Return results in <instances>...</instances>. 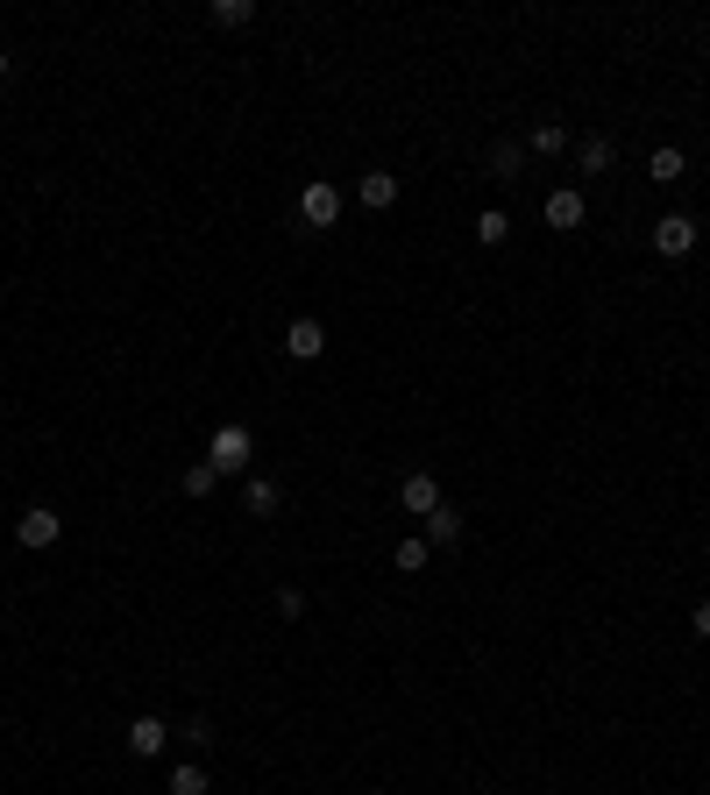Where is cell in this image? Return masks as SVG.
Instances as JSON below:
<instances>
[{
	"instance_id": "11",
	"label": "cell",
	"mask_w": 710,
	"mask_h": 795,
	"mask_svg": "<svg viewBox=\"0 0 710 795\" xmlns=\"http://www.w3.org/2000/svg\"><path fill=\"white\" fill-rule=\"evenodd\" d=\"M455 540H462V512H448V504L427 512V547H455Z\"/></svg>"
},
{
	"instance_id": "1",
	"label": "cell",
	"mask_w": 710,
	"mask_h": 795,
	"mask_svg": "<svg viewBox=\"0 0 710 795\" xmlns=\"http://www.w3.org/2000/svg\"><path fill=\"white\" fill-rule=\"evenodd\" d=\"M249 455H256L249 427H221L214 447H206V469H214V476H241V469H249Z\"/></svg>"
},
{
	"instance_id": "13",
	"label": "cell",
	"mask_w": 710,
	"mask_h": 795,
	"mask_svg": "<svg viewBox=\"0 0 710 795\" xmlns=\"http://www.w3.org/2000/svg\"><path fill=\"white\" fill-rule=\"evenodd\" d=\"M214 22L221 29H249L256 22V0H214Z\"/></svg>"
},
{
	"instance_id": "16",
	"label": "cell",
	"mask_w": 710,
	"mask_h": 795,
	"mask_svg": "<svg viewBox=\"0 0 710 795\" xmlns=\"http://www.w3.org/2000/svg\"><path fill=\"white\" fill-rule=\"evenodd\" d=\"M427 554H433V547H427V540H398V554H391V561H398V568H405V576H413V568H427Z\"/></svg>"
},
{
	"instance_id": "4",
	"label": "cell",
	"mask_w": 710,
	"mask_h": 795,
	"mask_svg": "<svg viewBox=\"0 0 710 795\" xmlns=\"http://www.w3.org/2000/svg\"><path fill=\"white\" fill-rule=\"evenodd\" d=\"M654 249L661 257H689V249H697V214H668L654 228Z\"/></svg>"
},
{
	"instance_id": "2",
	"label": "cell",
	"mask_w": 710,
	"mask_h": 795,
	"mask_svg": "<svg viewBox=\"0 0 710 795\" xmlns=\"http://www.w3.org/2000/svg\"><path fill=\"white\" fill-rule=\"evenodd\" d=\"M298 220H306V228H335V220H341V185L313 178V185L298 192Z\"/></svg>"
},
{
	"instance_id": "20",
	"label": "cell",
	"mask_w": 710,
	"mask_h": 795,
	"mask_svg": "<svg viewBox=\"0 0 710 795\" xmlns=\"http://www.w3.org/2000/svg\"><path fill=\"white\" fill-rule=\"evenodd\" d=\"M171 795H206V774L200 768H178L171 774Z\"/></svg>"
},
{
	"instance_id": "6",
	"label": "cell",
	"mask_w": 710,
	"mask_h": 795,
	"mask_svg": "<svg viewBox=\"0 0 710 795\" xmlns=\"http://www.w3.org/2000/svg\"><path fill=\"white\" fill-rule=\"evenodd\" d=\"M398 504H405V512H419V519L441 512V484H433L427 469H413V476H405V490H398Z\"/></svg>"
},
{
	"instance_id": "14",
	"label": "cell",
	"mask_w": 710,
	"mask_h": 795,
	"mask_svg": "<svg viewBox=\"0 0 710 795\" xmlns=\"http://www.w3.org/2000/svg\"><path fill=\"white\" fill-rule=\"evenodd\" d=\"M562 149H568V128L562 122H540L533 128V157H562Z\"/></svg>"
},
{
	"instance_id": "18",
	"label": "cell",
	"mask_w": 710,
	"mask_h": 795,
	"mask_svg": "<svg viewBox=\"0 0 710 795\" xmlns=\"http://www.w3.org/2000/svg\"><path fill=\"white\" fill-rule=\"evenodd\" d=\"M214 484H221V476L206 469V462H192V469H185V498H214Z\"/></svg>"
},
{
	"instance_id": "22",
	"label": "cell",
	"mask_w": 710,
	"mask_h": 795,
	"mask_svg": "<svg viewBox=\"0 0 710 795\" xmlns=\"http://www.w3.org/2000/svg\"><path fill=\"white\" fill-rule=\"evenodd\" d=\"M0 79H8V50H0Z\"/></svg>"
},
{
	"instance_id": "10",
	"label": "cell",
	"mask_w": 710,
	"mask_h": 795,
	"mask_svg": "<svg viewBox=\"0 0 710 795\" xmlns=\"http://www.w3.org/2000/svg\"><path fill=\"white\" fill-rule=\"evenodd\" d=\"M683 171H689V163H683V149H675V143H661L654 157H646V178H654V185H683Z\"/></svg>"
},
{
	"instance_id": "5",
	"label": "cell",
	"mask_w": 710,
	"mask_h": 795,
	"mask_svg": "<svg viewBox=\"0 0 710 795\" xmlns=\"http://www.w3.org/2000/svg\"><path fill=\"white\" fill-rule=\"evenodd\" d=\"M284 355H292V363L327 355V327H320V320H292V327H284Z\"/></svg>"
},
{
	"instance_id": "7",
	"label": "cell",
	"mask_w": 710,
	"mask_h": 795,
	"mask_svg": "<svg viewBox=\"0 0 710 795\" xmlns=\"http://www.w3.org/2000/svg\"><path fill=\"white\" fill-rule=\"evenodd\" d=\"M356 200L370 206V214H384V206H398V178H391V171H362L356 178Z\"/></svg>"
},
{
	"instance_id": "12",
	"label": "cell",
	"mask_w": 710,
	"mask_h": 795,
	"mask_svg": "<svg viewBox=\"0 0 710 795\" xmlns=\"http://www.w3.org/2000/svg\"><path fill=\"white\" fill-rule=\"evenodd\" d=\"M241 504H249L256 519H270L278 512V484H270V476H249V484H241Z\"/></svg>"
},
{
	"instance_id": "19",
	"label": "cell",
	"mask_w": 710,
	"mask_h": 795,
	"mask_svg": "<svg viewBox=\"0 0 710 795\" xmlns=\"http://www.w3.org/2000/svg\"><path fill=\"white\" fill-rule=\"evenodd\" d=\"M491 178H519V143H497L491 149Z\"/></svg>"
},
{
	"instance_id": "9",
	"label": "cell",
	"mask_w": 710,
	"mask_h": 795,
	"mask_svg": "<svg viewBox=\"0 0 710 795\" xmlns=\"http://www.w3.org/2000/svg\"><path fill=\"white\" fill-rule=\"evenodd\" d=\"M548 228H562V235H568V228H583V192H568V185H562V192H548Z\"/></svg>"
},
{
	"instance_id": "15",
	"label": "cell",
	"mask_w": 710,
	"mask_h": 795,
	"mask_svg": "<svg viewBox=\"0 0 710 795\" xmlns=\"http://www.w3.org/2000/svg\"><path fill=\"white\" fill-rule=\"evenodd\" d=\"M505 235H511V214H497V206H491V214H476V242L483 249H497Z\"/></svg>"
},
{
	"instance_id": "8",
	"label": "cell",
	"mask_w": 710,
	"mask_h": 795,
	"mask_svg": "<svg viewBox=\"0 0 710 795\" xmlns=\"http://www.w3.org/2000/svg\"><path fill=\"white\" fill-rule=\"evenodd\" d=\"M164 739H171V731H164V717H135V725H128V753L135 760H157Z\"/></svg>"
},
{
	"instance_id": "17",
	"label": "cell",
	"mask_w": 710,
	"mask_h": 795,
	"mask_svg": "<svg viewBox=\"0 0 710 795\" xmlns=\"http://www.w3.org/2000/svg\"><path fill=\"white\" fill-rule=\"evenodd\" d=\"M583 171H611V135H590V143H583Z\"/></svg>"
},
{
	"instance_id": "3",
	"label": "cell",
	"mask_w": 710,
	"mask_h": 795,
	"mask_svg": "<svg viewBox=\"0 0 710 795\" xmlns=\"http://www.w3.org/2000/svg\"><path fill=\"white\" fill-rule=\"evenodd\" d=\"M57 533H65V519H57L50 504H29V512L14 519V540H22V547H50Z\"/></svg>"
},
{
	"instance_id": "21",
	"label": "cell",
	"mask_w": 710,
	"mask_h": 795,
	"mask_svg": "<svg viewBox=\"0 0 710 795\" xmlns=\"http://www.w3.org/2000/svg\"><path fill=\"white\" fill-rule=\"evenodd\" d=\"M697 639H710V597L697 604Z\"/></svg>"
}]
</instances>
